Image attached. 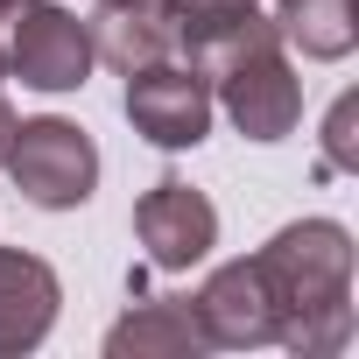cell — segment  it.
Instances as JSON below:
<instances>
[{
    "label": "cell",
    "instance_id": "7c38bea8",
    "mask_svg": "<svg viewBox=\"0 0 359 359\" xmlns=\"http://www.w3.org/2000/svg\"><path fill=\"white\" fill-rule=\"evenodd\" d=\"M352 113H359V99L345 92V99L331 106V120H324V162H317V176H331V169H359V148H352Z\"/></svg>",
    "mask_w": 359,
    "mask_h": 359
},
{
    "label": "cell",
    "instance_id": "7a4b0ae2",
    "mask_svg": "<svg viewBox=\"0 0 359 359\" xmlns=\"http://www.w3.org/2000/svg\"><path fill=\"white\" fill-rule=\"evenodd\" d=\"M8 176L15 191L36 205V212H78L92 191H99V148L78 120H22L15 127V148H8Z\"/></svg>",
    "mask_w": 359,
    "mask_h": 359
},
{
    "label": "cell",
    "instance_id": "5b68a950",
    "mask_svg": "<svg viewBox=\"0 0 359 359\" xmlns=\"http://www.w3.org/2000/svg\"><path fill=\"white\" fill-rule=\"evenodd\" d=\"M212 85H219L226 120H233L247 141H289L296 120H303V78H296L282 36L261 43V50H247V57H240L233 71H219Z\"/></svg>",
    "mask_w": 359,
    "mask_h": 359
},
{
    "label": "cell",
    "instance_id": "52a82bcc",
    "mask_svg": "<svg viewBox=\"0 0 359 359\" xmlns=\"http://www.w3.org/2000/svg\"><path fill=\"white\" fill-rule=\"evenodd\" d=\"M191 317H198V331H205L219 352H254V345H268V338H275V317H268V289H261L254 254L212 268L205 289L191 296Z\"/></svg>",
    "mask_w": 359,
    "mask_h": 359
},
{
    "label": "cell",
    "instance_id": "30bf717a",
    "mask_svg": "<svg viewBox=\"0 0 359 359\" xmlns=\"http://www.w3.org/2000/svg\"><path fill=\"white\" fill-rule=\"evenodd\" d=\"M113 359H198L212 352V338L191 317V296H162V303H134L113 331H106Z\"/></svg>",
    "mask_w": 359,
    "mask_h": 359
},
{
    "label": "cell",
    "instance_id": "6da1fadb",
    "mask_svg": "<svg viewBox=\"0 0 359 359\" xmlns=\"http://www.w3.org/2000/svg\"><path fill=\"white\" fill-rule=\"evenodd\" d=\"M261 289H268V317L282 352L296 359H331L352 338V233L338 219H296L282 226L261 254Z\"/></svg>",
    "mask_w": 359,
    "mask_h": 359
},
{
    "label": "cell",
    "instance_id": "9c48e42d",
    "mask_svg": "<svg viewBox=\"0 0 359 359\" xmlns=\"http://www.w3.org/2000/svg\"><path fill=\"white\" fill-rule=\"evenodd\" d=\"M92 57H106L113 71H141L176 57V8L169 0H92Z\"/></svg>",
    "mask_w": 359,
    "mask_h": 359
},
{
    "label": "cell",
    "instance_id": "8fae6325",
    "mask_svg": "<svg viewBox=\"0 0 359 359\" xmlns=\"http://www.w3.org/2000/svg\"><path fill=\"white\" fill-rule=\"evenodd\" d=\"M268 22L289 50H303L317 64H338L359 43V0H275Z\"/></svg>",
    "mask_w": 359,
    "mask_h": 359
},
{
    "label": "cell",
    "instance_id": "4fadbf2b",
    "mask_svg": "<svg viewBox=\"0 0 359 359\" xmlns=\"http://www.w3.org/2000/svg\"><path fill=\"white\" fill-rule=\"evenodd\" d=\"M15 127H22V120H15V106L0 99V169H8V148H15Z\"/></svg>",
    "mask_w": 359,
    "mask_h": 359
},
{
    "label": "cell",
    "instance_id": "277c9868",
    "mask_svg": "<svg viewBox=\"0 0 359 359\" xmlns=\"http://www.w3.org/2000/svg\"><path fill=\"white\" fill-rule=\"evenodd\" d=\"M212 113H219V99H212V85H205L191 64L162 57V64L127 71V120H134L141 141H155V148H169V155L198 148V141L212 134Z\"/></svg>",
    "mask_w": 359,
    "mask_h": 359
},
{
    "label": "cell",
    "instance_id": "ba28073f",
    "mask_svg": "<svg viewBox=\"0 0 359 359\" xmlns=\"http://www.w3.org/2000/svg\"><path fill=\"white\" fill-rule=\"evenodd\" d=\"M57 310H64V282L43 254H22V247H0V359H22L36 352L50 331H57Z\"/></svg>",
    "mask_w": 359,
    "mask_h": 359
},
{
    "label": "cell",
    "instance_id": "5bb4252c",
    "mask_svg": "<svg viewBox=\"0 0 359 359\" xmlns=\"http://www.w3.org/2000/svg\"><path fill=\"white\" fill-rule=\"evenodd\" d=\"M22 0H0V78H8V22H15Z\"/></svg>",
    "mask_w": 359,
    "mask_h": 359
},
{
    "label": "cell",
    "instance_id": "8992f818",
    "mask_svg": "<svg viewBox=\"0 0 359 359\" xmlns=\"http://www.w3.org/2000/svg\"><path fill=\"white\" fill-rule=\"evenodd\" d=\"M134 240L148 247V261L162 275H184V268H198L219 247V205L205 191H191L184 176H162L134 205Z\"/></svg>",
    "mask_w": 359,
    "mask_h": 359
},
{
    "label": "cell",
    "instance_id": "3957f363",
    "mask_svg": "<svg viewBox=\"0 0 359 359\" xmlns=\"http://www.w3.org/2000/svg\"><path fill=\"white\" fill-rule=\"evenodd\" d=\"M92 29L85 15L57 8V0H22L8 22V78L36 85V92H78L92 78Z\"/></svg>",
    "mask_w": 359,
    "mask_h": 359
}]
</instances>
